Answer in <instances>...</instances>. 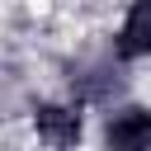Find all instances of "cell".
<instances>
[{"label": "cell", "instance_id": "3", "mask_svg": "<svg viewBox=\"0 0 151 151\" xmlns=\"http://www.w3.org/2000/svg\"><path fill=\"white\" fill-rule=\"evenodd\" d=\"M146 47H151V0H132L127 24L118 33V57L137 61V57H146Z\"/></svg>", "mask_w": 151, "mask_h": 151}, {"label": "cell", "instance_id": "2", "mask_svg": "<svg viewBox=\"0 0 151 151\" xmlns=\"http://www.w3.org/2000/svg\"><path fill=\"white\" fill-rule=\"evenodd\" d=\"M104 146L109 151H146L151 146V113L146 109H118L104 127Z\"/></svg>", "mask_w": 151, "mask_h": 151}, {"label": "cell", "instance_id": "1", "mask_svg": "<svg viewBox=\"0 0 151 151\" xmlns=\"http://www.w3.org/2000/svg\"><path fill=\"white\" fill-rule=\"evenodd\" d=\"M33 127H38V137L52 151H71L80 142V109H71V104H38Z\"/></svg>", "mask_w": 151, "mask_h": 151}]
</instances>
